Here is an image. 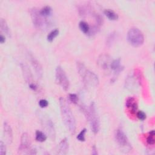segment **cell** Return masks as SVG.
Here are the masks:
<instances>
[{"mask_svg": "<svg viewBox=\"0 0 155 155\" xmlns=\"http://www.w3.org/2000/svg\"><path fill=\"white\" fill-rule=\"evenodd\" d=\"M79 27L80 30L85 34H88L90 31V27L88 24L85 21H81L79 23Z\"/></svg>", "mask_w": 155, "mask_h": 155, "instance_id": "cell-19", "label": "cell"}, {"mask_svg": "<svg viewBox=\"0 0 155 155\" xmlns=\"http://www.w3.org/2000/svg\"><path fill=\"white\" fill-rule=\"evenodd\" d=\"M29 55V58H30V61L33 66V67L35 69V73L38 77V78H41L42 76V68L41 65L40 64L39 62L30 53L28 54Z\"/></svg>", "mask_w": 155, "mask_h": 155, "instance_id": "cell-11", "label": "cell"}, {"mask_svg": "<svg viewBox=\"0 0 155 155\" xmlns=\"http://www.w3.org/2000/svg\"><path fill=\"white\" fill-rule=\"evenodd\" d=\"M59 30L58 29H55L52 30L51 31H50L48 35H47V39L48 42H52L53 41V39L59 35Z\"/></svg>", "mask_w": 155, "mask_h": 155, "instance_id": "cell-21", "label": "cell"}, {"mask_svg": "<svg viewBox=\"0 0 155 155\" xmlns=\"http://www.w3.org/2000/svg\"><path fill=\"white\" fill-rule=\"evenodd\" d=\"M29 87L31 89V90H36V89H37V86L36 85V84H34V83H30V84H29Z\"/></svg>", "mask_w": 155, "mask_h": 155, "instance_id": "cell-29", "label": "cell"}, {"mask_svg": "<svg viewBox=\"0 0 155 155\" xmlns=\"http://www.w3.org/2000/svg\"><path fill=\"white\" fill-rule=\"evenodd\" d=\"M87 130L85 128H84L81 131V132L79 133V134L76 136V138L78 140H79L81 142L85 141V134L86 133Z\"/></svg>", "mask_w": 155, "mask_h": 155, "instance_id": "cell-24", "label": "cell"}, {"mask_svg": "<svg viewBox=\"0 0 155 155\" xmlns=\"http://www.w3.org/2000/svg\"><path fill=\"white\" fill-rule=\"evenodd\" d=\"M35 138L37 141L40 142H43L45 141V140L47 139V136L45 134V133H44L43 132L39 131V130H36Z\"/></svg>", "mask_w": 155, "mask_h": 155, "instance_id": "cell-20", "label": "cell"}, {"mask_svg": "<svg viewBox=\"0 0 155 155\" xmlns=\"http://www.w3.org/2000/svg\"><path fill=\"white\" fill-rule=\"evenodd\" d=\"M97 154V150H96V147L94 145L92 148V154Z\"/></svg>", "mask_w": 155, "mask_h": 155, "instance_id": "cell-31", "label": "cell"}, {"mask_svg": "<svg viewBox=\"0 0 155 155\" xmlns=\"http://www.w3.org/2000/svg\"><path fill=\"white\" fill-rule=\"evenodd\" d=\"M30 145L31 141L28 134L26 133H23L21 137V143L18 149L19 153L21 154H31L33 149L30 148Z\"/></svg>", "mask_w": 155, "mask_h": 155, "instance_id": "cell-9", "label": "cell"}, {"mask_svg": "<svg viewBox=\"0 0 155 155\" xmlns=\"http://www.w3.org/2000/svg\"><path fill=\"white\" fill-rule=\"evenodd\" d=\"M3 134L6 143L11 144L13 141V132L10 125L6 122L3 125Z\"/></svg>", "mask_w": 155, "mask_h": 155, "instance_id": "cell-12", "label": "cell"}, {"mask_svg": "<svg viewBox=\"0 0 155 155\" xmlns=\"http://www.w3.org/2000/svg\"><path fill=\"white\" fill-rule=\"evenodd\" d=\"M56 81L64 90H68L70 87L69 80L62 68L60 66H58L55 71Z\"/></svg>", "mask_w": 155, "mask_h": 155, "instance_id": "cell-7", "label": "cell"}, {"mask_svg": "<svg viewBox=\"0 0 155 155\" xmlns=\"http://www.w3.org/2000/svg\"><path fill=\"white\" fill-rule=\"evenodd\" d=\"M110 68L111 70H114V75H117L124 69V67L120 65V59H116L111 61L110 64Z\"/></svg>", "mask_w": 155, "mask_h": 155, "instance_id": "cell-14", "label": "cell"}, {"mask_svg": "<svg viewBox=\"0 0 155 155\" xmlns=\"http://www.w3.org/2000/svg\"><path fill=\"white\" fill-rule=\"evenodd\" d=\"M77 70L85 84L91 87L98 85L99 81L97 76L93 72L88 70L82 62H77Z\"/></svg>", "mask_w": 155, "mask_h": 155, "instance_id": "cell-2", "label": "cell"}, {"mask_svg": "<svg viewBox=\"0 0 155 155\" xmlns=\"http://www.w3.org/2000/svg\"><path fill=\"white\" fill-rule=\"evenodd\" d=\"M30 16L33 25L36 28L40 30L47 29L50 23L47 18L42 16L40 13V10L36 8H33L30 11Z\"/></svg>", "mask_w": 155, "mask_h": 155, "instance_id": "cell-3", "label": "cell"}, {"mask_svg": "<svg viewBox=\"0 0 155 155\" xmlns=\"http://www.w3.org/2000/svg\"><path fill=\"white\" fill-rule=\"evenodd\" d=\"M125 85L127 88L130 90L136 89L137 87V81L135 77L133 75H130V76L127 77L125 81Z\"/></svg>", "mask_w": 155, "mask_h": 155, "instance_id": "cell-15", "label": "cell"}, {"mask_svg": "<svg viewBox=\"0 0 155 155\" xmlns=\"http://www.w3.org/2000/svg\"><path fill=\"white\" fill-rule=\"evenodd\" d=\"M104 14L106 16L110 19L112 21L117 20L118 19V15L116 13L113 11L111 9H106L104 10Z\"/></svg>", "mask_w": 155, "mask_h": 155, "instance_id": "cell-17", "label": "cell"}, {"mask_svg": "<svg viewBox=\"0 0 155 155\" xmlns=\"http://www.w3.org/2000/svg\"><path fill=\"white\" fill-rule=\"evenodd\" d=\"M0 26H1V31L7 36V37H10L11 36V32L8 26V24L6 22V21L3 19L1 18L0 19Z\"/></svg>", "mask_w": 155, "mask_h": 155, "instance_id": "cell-16", "label": "cell"}, {"mask_svg": "<svg viewBox=\"0 0 155 155\" xmlns=\"http://www.w3.org/2000/svg\"><path fill=\"white\" fill-rule=\"evenodd\" d=\"M116 140L122 151L124 153H128L131 150V146L128 137L125 133L120 129L116 131L115 134Z\"/></svg>", "mask_w": 155, "mask_h": 155, "instance_id": "cell-6", "label": "cell"}, {"mask_svg": "<svg viewBox=\"0 0 155 155\" xmlns=\"http://www.w3.org/2000/svg\"><path fill=\"white\" fill-rule=\"evenodd\" d=\"M127 39L129 44L134 47L142 45L144 42V36L142 32L136 27L131 28L128 31Z\"/></svg>", "mask_w": 155, "mask_h": 155, "instance_id": "cell-4", "label": "cell"}, {"mask_svg": "<svg viewBox=\"0 0 155 155\" xmlns=\"http://www.w3.org/2000/svg\"><path fill=\"white\" fill-rule=\"evenodd\" d=\"M6 154V147L5 143L1 140L0 142V154L5 155Z\"/></svg>", "mask_w": 155, "mask_h": 155, "instance_id": "cell-26", "label": "cell"}, {"mask_svg": "<svg viewBox=\"0 0 155 155\" xmlns=\"http://www.w3.org/2000/svg\"><path fill=\"white\" fill-rule=\"evenodd\" d=\"M116 33L115 32H112L107 36V39H106V44L108 47H110L111 45V44L114 42L116 36Z\"/></svg>", "mask_w": 155, "mask_h": 155, "instance_id": "cell-22", "label": "cell"}, {"mask_svg": "<svg viewBox=\"0 0 155 155\" xmlns=\"http://www.w3.org/2000/svg\"><path fill=\"white\" fill-rule=\"evenodd\" d=\"M40 13L42 16L47 18V17H48V16L51 13V8L48 5L45 6L40 10Z\"/></svg>", "mask_w": 155, "mask_h": 155, "instance_id": "cell-18", "label": "cell"}, {"mask_svg": "<svg viewBox=\"0 0 155 155\" xmlns=\"http://www.w3.org/2000/svg\"><path fill=\"white\" fill-rule=\"evenodd\" d=\"M5 42V36H3V35L1 34V36H0V42H1V44H3V43H4Z\"/></svg>", "mask_w": 155, "mask_h": 155, "instance_id": "cell-30", "label": "cell"}, {"mask_svg": "<svg viewBox=\"0 0 155 155\" xmlns=\"http://www.w3.org/2000/svg\"><path fill=\"white\" fill-rule=\"evenodd\" d=\"M111 62L110 57L105 54L100 55L97 61L98 66L102 70H107L109 67H110Z\"/></svg>", "mask_w": 155, "mask_h": 155, "instance_id": "cell-10", "label": "cell"}, {"mask_svg": "<svg viewBox=\"0 0 155 155\" xmlns=\"http://www.w3.org/2000/svg\"><path fill=\"white\" fill-rule=\"evenodd\" d=\"M68 148H69V145H68V140L67 138H64L61 141V142L58 145V154L61 155L67 154L68 151Z\"/></svg>", "mask_w": 155, "mask_h": 155, "instance_id": "cell-13", "label": "cell"}, {"mask_svg": "<svg viewBox=\"0 0 155 155\" xmlns=\"http://www.w3.org/2000/svg\"><path fill=\"white\" fill-rule=\"evenodd\" d=\"M147 142L149 145H153L155 142L154 140V131L152 130L150 132L149 136L147 137Z\"/></svg>", "mask_w": 155, "mask_h": 155, "instance_id": "cell-23", "label": "cell"}, {"mask_svg": "<svg viewBox=\"0 0 155 155\" xmlns=\"http://www.w3.org/2000/svg\"><path fill=\"white\" fill-rule=\"evenodd\" d=\"M68 99L71 102H73L74 104H77L78 102V97L76 94H73V93L69 94Z\"/></svg>", "mask_w": 155, "mask_h": 155, "instance_id": "cell-25", "label": "cell"}, {"mask_svg": "<svg viewBox=\"0 0 155 155\" xmlns=\"http://www.w3.org/2000/svg\"><path fill=\"white\" fill-rule=\"evenodd\" d=\"M39 116H41L40 119L43 128L45 130V132L48 134L49 137L52 140H54L55 139L56 133L53 123L47 116L41 113L39 114Z\"/></svg>", "mask_w": 155, "mask_h": 155, "instance_id": "cell-8", "label": "cell"}, {"mask_svg": "<svg viewBox=\"0 0 155 155\" xmlns=\"http://www.w3.org/2000/svg\"><path fill=\"white\" fill-rule=\"evenodd\" d=\"M39 105L41 108H45L48 106V102L45 99H41L39 102Z\"/></svg>", "mask_w": 155, "mask_h": 155, "instance_id": "cell-28", "label": "cell"}, {"mask_svg": "<svg viewBox=\"0 0 155 155\" xmlns=\"http://www.w3.org/2000/svg\"><path fill=\"white\" fill-rule=\"evenodd\" d=\"M137 116L141 120H143L146 119V114L142 111H138L137 113Z\"/></svg>", "mask_w": 155, "mask_h": 155, "instance_id": "cell-27", "label": "cell"}, {"mask_svg": "<svg viewBox=\"0 0 155 155\" xmlns=\"http://www.w3.org/2000/svg\"><path fill=\"white\" fill-rule=\"evenodd\" d=\"M87 117L89 120L90 125L92 131L94 133H97L100 128L99 119L97 116V113L96 112V105L94 102H91L89 107L88 111L86 112Z\"/></svg>", "mask_w": 155, "mask_h": 155, "instance_id": "cell-5", "label": "cell"}, {"mask_svg": "<svg viewBox=\"0 0 155 155\" xmlns=\"http://www.w3.org/2000/svg\"><path fill=\"white\" fill-rule=\"evenodd\" d=\"M59 105L62 121L69 132L73 134L76 131V122L73 114L67 103V101L63 97L59 98Z\"/></svg>", "mask_w": 155, "mask_h": 155, "instance_id": "cell-1", "label": "cell"}]
</instances>
